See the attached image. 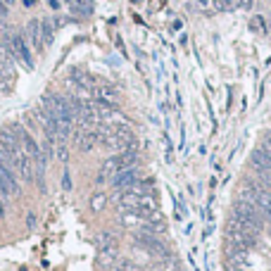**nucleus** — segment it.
<instances>
[{
  "label": "nucleus",
  "instance_id": "nucleus-1",
  "mask_svg": "<svg viewBox=\"0 0 271 271\" xmlns=\"http://www.w3.org/2000/svg\"><path fill=\"white\" fill-rule=\"evenodd\" d=\"M250 164L255 171L271 169V147H266V145L255 147V150H252V157H250Z\"/></svg>",
  "mask_w": 271,
  "mask_h": 271
},
{
  "label": "nucleus",
  "instance_id": "nucleus-2",
  "mask_svg": "<svg viewBox=\"0 0 271 271\" xmlns=\"http://www.w3.org/2000/svg\"><path fill=\"white\" fill-rule=\"evenodd\" d=\"M119 169H121V164H119V155H112V157H107V160L100 164V171H97V176H95V183L112 181V176L117 174Z\"/></svg>",
  "mask_w": 271,
  "mask_h": 271
},
{
  "label": "nucleus",
  "instance_id": "nucleus-3",
  "mask_svg": "<svg viewBox=\"0 0 271 271\" xmlns=\"http://www.w3.org/2000/svg\"><path fill=\"white\" fill-rule=\"evenodd\" d=\"M136 181H138V171L133 167H126V169H119L117 174L112 176V186L119 188V190H124V188H131Z\"/></svg>",
  "mask_w": 271,
  "mask_h": 271
},
{
  "label": "nucleus",
  "instance_id": "nucleus-4",
  "mask_svg": "<svg viewBox=\"0 0 271 271\" xmlns=\"http://www.w3.org/2000/svg\"><path fill=\"white\" fill-rule=\"evenodd\" d=\"M27 38L29 43H31V48L36 50V53H41L43 50V36H41V19H31L27 24Z\"/></svg>",
  "mask_w": 271,
  "mask_h": 271
},
{
  "label": "nucleus",
  "instance_id": "nucleus-5",
  "mask_svg": "<svg viewBox=\"0 0 271 271\" xmlns=\"http://www.w3.org/2000/svg\"><path fill=\"white\" fill-rule=\"evenodd\" d=\"M93 93H95V100L107 103V105H117V100H119V90L114 88V86H107V84L95 86V88H93Z\"/></svg>",
  "mask_w": 271,
  "mask_h": 271
},
{
  "label": "nucleus",
  "instance_id": "nucleus-6",
  "mask_svg": "<svg viewBox=\"0 0 271 271\" xmlns=\"http://www.w3.org/2000/svg\"><path fill=\"white\" fill-rule=\"evenodd\" d=\"M95 143H100V136H97V131L95 129H86L84 133H79L77 131V145H79V150L81 153H88V150H93V145Z\"/></svg>",
  "mask_w": 271,
  "mask_h": 271
},
{
  "label": "nucleus",
  "instance_id": "nucleus-7",
  "mask_svg": "<svg viewBox=\"0 0 271 271\" xmlns=\"http://www.w3.org/2000/svg\"><path fill=\"white\" fill-rule=\"evenodd\" d=\"M255 198H257V207L262 209V216L271 224V193L266 188H259V190H255Z\"/></svg>",
  "mask_w": 271,
  "mask_h": 271
},
{
  "label": "nucleus",
  "instance_id": "nucleus-8",
  "mask_svg": "<svg viewBox=\"0 0 271 271\" xmlns=\"http://www.w3.org/2000/svg\"><path fill=\"white\" fill-rule=\"evenodd\" d=\"M114 262H117V245L110 243V245H105V248H100L97 264L105 266V269H110V266H114Z\"/></svg>",
  "mask_w": 271,
  "mask_h": 271
},
{
  "label": "nucleus",
  "instance_id": "nucleus-9",
  "mask_svg": "<svg viewBox=\"0 0 271 271\" xmlns=\"http://www.w3.org/2000/svg\"><path fill=\"white\" fill-rule=\"evenodd\" d=\"M71 10L81 17H88L93 12V0H71Z\"/></svg>",
  "mask_w": 271,
  "mask_h": 271
},
{
  "label": "nucleus",
  "instance_id": "nucleus-10",
  "mask_svg": "<svg viewBox=\"0 0 271 271\" xmlns=\"http://www.w3.org/2000/svg\"><path fill=\"white\" fill-rule=\"evenodd\" d=\"M41 36H43V45H50L53 38H55V29H53V21L43 19L41 21Z\"/></svg>",
  "mask_w": 271,
  "mask_h": 271
},
{
  "label": "nucleus",
  "instance_id": "nucleus-11",
  "mask_svg": "<svg viewBox=\"0 0 271 271\" xmlns=\"http://www.w3.org/2000/svg\"><path fill=\"white\" fill-rule=\"evenodd\" d=\"M105 205H107V195L105 193H93L90 195V212H103Z\"/></svg>",
  "mask_w": 271,
  "mask_h": 271
},
{
  "label": "nucleus",
  "instance_id": "nucleus-12",
  "mask_svg": "<svg viewBox=\"0 0 271 271\" xmlns=\"http://www.w3.org/2000/svg\"><path fill=\"white\" fill-rule=\"evenodd\" d=\"M250 29H252V31H257V34H266V31H269L264 17H259V14H255V17L250 19Z\"/></svg>",
  "mask_w": 271,
  "mask_h": 271
},
{
  "label": "nucleus",
  "instance_id": "nucleus-13",
  "mask_svg": "<svg viewBox=\"0 0 271 271\" xmlns=\"http://www.w3.org/2000/svg\"><path fill=\"white\" fill-rule=\"evenodd\" d=\"M112 269H114V271H140V266L133 264L131 259H117Z\"/></svg>",
  "mask_w": 271,
  "mask_h": 271
},
{
  "label": "nucleus",
  "instance_id": "nucleus-14",
  "mask_svg": "<svg viewBox=\"0 0 271 271\" xmlns=\"http://www.w3.org/2000/svg\"><path fill=\"white\" fill-rule=\"evenodd\" d=\"M212 10H214V12H231V10H233V3H231V0H212Z\"/></svg>",
  "mask_w": 271,
  "mask_h": 271
},
{
  "label": "nucleus",
  "instance_id": "nucleus-15",
  "mask_svg": "<svg viewBox=\"0 0 271 271\" xmlns=\"http://www.w3.org/2000/svg\"><path fill=\"white\" fill-rule=\"evenodd\" d=\"M160 271H183V266L176 262V259H171V257H167L164 259V264L160 266Z\"/></svg>",
  "mask_w": 271,
  "mask_h": 271
},
{
  "label": "nucleus",
  "instance_id": "nucleus-16",
  "mask_svg": "<svg viewBox=\"0 0 271 271\" xmlns=\"http://www.w3.org/2000/svg\"><path fill=\"white\" fill-rule=\"evenodd\" d=\"M259 174V183L266 188V190H271V169H264V171H257Z\"/></svg>",
  "mask_w": 271,
  "mask_h": 271
},
{
  "label": "nucleus",
  "instance_id": "nucleus-17",
  "mask_svg": "<svg viewBox=\"0 0 271 271\" xmlns=\"http://www.w3.org/2000/svg\"><path fill=\"white\" fill-rule=\"evenodd\" d=\"M95 243H97V248H105V245H110L112 243V233H110V231H103V233L95 238Z\"/></svg>",
  "mask_w": 271,
  "mask_h": 271
},
{
  "label": "nucleus",
  "instance_id": "nucleus-18",
  "mask_svg": "<svg viewBox=\"0 0 271 271\" xmlns=\"http://www.w3.org/2000/svg\"><path fill=\"white\" fill-rule=\"evenodd\" d=\"M7 10H10V7H7L5 3L0 0V17H3V19H5V17H7Z\"/></svg>",
  "mask_w": 271,
  "mask_h": 271
},
{
  "label": "nucleus",
  "instance_id": "nucleus-19",
  "mask_svg": "<svg viewBox=\"0 0 271 271\" xmlns=\"http://www.w3.org/2000/svg\"><path fill=\"white\" fill-rule=\"evenodd\" d=\"M252 5H255V0H240V7H243V10H250Z\"/></svg>",
  "mask_w": 271,
  "mask_h": 271
},
{
  "label": "nucleus",
  "instance_id": "nucleus-20",
  "mask_svg": "<svg viewBox=\"0 0 271 271\" xmlns=\"http://www.w3.org/2000/svg\"><path fill=\"white\" fill-rule=\"evenodd\" d=\"M264 145H266V147H271V131L264 136Z\"/></svg>",
  "mask_w": 271,
  "mask_h": 271
},
{
  "label": "nucleus",
  "instance_id": "nucleus-21",
  "mask_svg": "<svg viewBox=\"0 0 271 271\" xmlns=\"http://www.w3.org/2000/svg\"><path fill=\"white\" fill-rule=\"evenodd\" d=\"M3 3H5L7 7H12V5H14V0H3Z\"/></svg>",
  "mask_w": 271,
  "mask_h": 271
},
{
  "label": "nucleus",
  "instance_id": "nucleus-22",
  "mask_svg": "<svg viewBox=\"0 0 271 271\" xmlns=\"http://www.w3.org/2000/svg\"><path fill=\"white\" fill-rule=\"evenodd\" d=\"M195 3H200V5H207L209 0H195Z\"/></svg>",
  "mask_w": 271,
  "mask_h": 271
},
{
  "label": "nucleus",
  "instance_id": "nucleus-23",
  "mask_svg": "<svg viewBox=\"0 0 271 271\" xmlns=\"http://www.w3.org/2000/svg\"><path fill=\"white\" fill-rule=\"evenodd\" d=\"M3 214H5V209H3V205H0V219H3Z\"/></svg>",
  "mask_w": 271,
  "mask_h": 271
},
{
  "label": "nucleus",
  "instance_id": "nucleus-24",
  "mask_svg": "<svg viewBox=\"0 0 271 271\" xmlns=\"http://www.w3.org/2000/svg\"><path fill=\"white\" fill-rule=\"evenodd\" d=\"M269 24H271V12H269Z\"/></svg>",
  "mask_w": 271,
  "mask_h": 271
},
{
  "label": "nucleus",
  "instance_id": "nucleus-25",
  "mask_svg": "<svg viewBox=\"0 0 271 271\" xmlns=\"http://www.w3.org/2000/svg\"><path fill=\"white\" fill-rule=\"evenodd\" d=\"M269 238H271V231H269Z\"/></svg>",
  "mask_w": 271,
  "mask_h": 271
}]
</instances>
